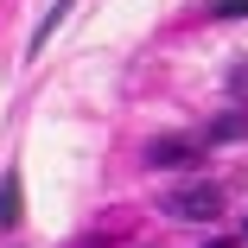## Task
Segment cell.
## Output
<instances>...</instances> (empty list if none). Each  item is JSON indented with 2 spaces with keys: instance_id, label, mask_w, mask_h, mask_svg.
Segmentation results:
<instances>
[{
  "instance_id": "6da1fadb",
  "label": "cell",
  "mask_w": 248,
  "mask_h": 248,
  "mask_svg": "<svg viewBox=\"0 0 248 248\" xmlns=\"http://www.w3.org/2000/svg\"><path fill=\"white\" fill-rule=\"evenodd\" d=\"M166 210L185 217V223H217V217H223V191H217L210 178H191V185L166 191Z\"/></svg>"
},
{
  "instance_id": "7a4b0ae2",
  "label": "cell",
  "mask_w": 248,
  "mask_h": 248,
  "mask_svg": "<svg viewBox=\"0 0 248 248\" xmlns=\"http://www.w3.org/2000/svg\"><path fill=\"white\" fill-rule=\"evenodd\" d=\"M197 153H204V140L197 134H159V140H146V166H159V172H178V166H197Z\"/></svg>"
},
{
  "instance_id": "3957f363",
  "label": "cell",
  "mask_w": 248,
  "mask_h": 248,
  "mask_svg": "<svg viewBox=\"0 0 248 248\" xmlns=\"http://www.w3.org/2000/svg\"><path fill=\"white\" fill-rule=\"evenodd\" d=\"M19 217H26V197H19V172H7V178H0V229H19Z\"/></svg>"
},
{
  "instance_id": "277c9868",
  "label": "cell",
  "mask_w": 248,
  "mask_h": 248,
  "mask_svg": "<svg viewBox=\"0 0 248 248\" xmlns=\"http://www.w3.org/2000/svg\"><path fill=\"white\" fill-rule=\"evenodd\" d=\"M242 134H248V115H242V108H229V115H217V121H210V134H204V140H242Z\"/></svg>"
},
{
  "instance_id": "5b68a950",
  "label": "cell",
  "mask_w": 248,
  "mask_h": 248,
  "mask_svg": "<svg viewBox=\"0 0 248 248\" xmlns=\"http://www.w3.org/2000/svg\"><path fill=\"white\" fill-rule=\"evenodd\" d=\"M210 19H248V0H217Z\"/></svg>"
}]
</instances>
